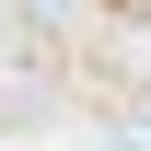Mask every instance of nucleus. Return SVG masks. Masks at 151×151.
Here are the masks:
<instances>
[{"label": "nucleus", "mask_w": 151, "mask_h": 151, "mask_svg": "<svg viewBox=\"0 0 151 151\" xmlns=\"http://www.w3.org/2000/svg\"><path fill=\"white\" fill-rule=\"evenodd\" d=\"M139 12H151V0H139Z\"/></svg>", "instance_id": "obj_1"}]
</instances>
